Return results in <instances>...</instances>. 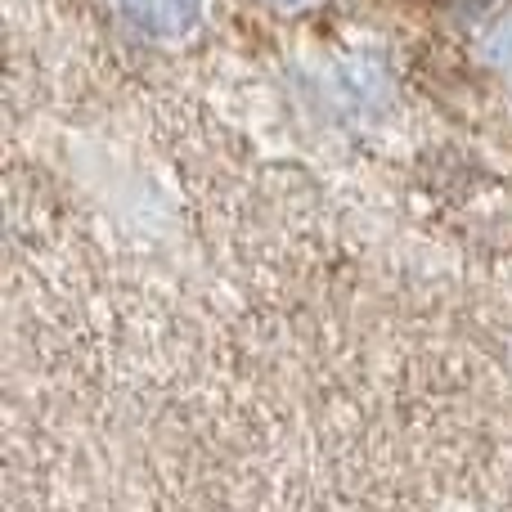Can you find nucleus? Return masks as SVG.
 <instances>
[{"label": "nucleus", "instance_id": "nucleus-3", "mask_svg": "<svg viewBox=\"0 0 512 512\" xmlns=\"http://www.w3.org/2000/svg\"><path fill=\"white\" fill-rule=\"evenodd\" d=\"M270 5H279V9H297L301 0H270Z\"/></svg>", "mask_w": 512, "mask_h": 512}, {"label": "nucleus", "instance_id": "nucleus-2", "mask_svg": "<svg viewBox=\"0 0 512 512\" xmlns=\"http://www.w3.org/2000/svg\"><path fill=\"white\" fill-rule=\"evenodd\" d=\"M481 54H486V63H495V68H512V14L495 18V23L486 27Z\"/></svg>", "mask_w": 512, "mask_h": 512}, {"label": "nucleus", "instance_id": "nucleus-1", "mask_svg": "<svg viewBox=\"0 0 512 512\" xmlns=\"http://www.w3.org/2000/svg\"><path fill=\"white\" fill-rule=\"evenodd\" d=\"M122 9L144 27V32L176 41V36H185L198 27L207 0H122Z\"/></svg>", "mask_w": 512, "mask_h": 512}]
</instances>
